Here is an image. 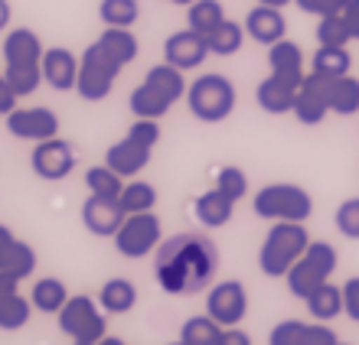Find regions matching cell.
Listing matches in <instances>:
<instances>
[{"label":"cell","mask_w":359,"mask_h":345,"mask_svg":"<svg viewBox=\"0 0 359 345\" xmlns=\"http://www.w3.org/2000/svg\"><path fill=\"white\" fill-rule=\"evenodd\" d=\"M330 111L340 118L359 114V78H353V75L330 78Z\"/></svg>","instance_id":"cell-30"},{"label":"cell","mask_w":359,"mask_h":345,"mask_svg":"<svg viewBox=\"0 0 359 345\" xmlns=\"http://www.w3.org/2000/svg\"><path fill=\"white\" fill-rule=\"evenodd\" d=\"M43 39L27 27L10 29L4 39V66H43Z\"/></svg>","instance_id":"cell-18"},{"label":"cell","mask_w":359,"mask_h":345,"mask_svg":"<svg viewBox=\"0 0 359 345\" xmlns=\"http://www.w3.org/2000/svg\"><path fill=\"white\" fill-rule=\"evenodd\" d=\"M252 209L268 222H307L313 215V196L297 183H268L255 192Z\"/></svg>","instance_id":"cell-6"},{"label":"cell","mask_w":359,"mask_h":345,"mask_svg":"<svg viewBox=\"0 0 359 345\" xmlns=\"http://www.w3.org/2000/svg\"><path fill=\"white\" fill-rule=\"evenodd\" d=\"M10 17H13V10H10V0H0V33L10 27Z\"/></svg>","instance_id":"cell-48"},{"label":"cell","mask_w":359,"mask_h":345,"mask_svg":"<svg viewBox=\"0 0 359 345\" xmlns=\"http://www.w3.org/2000/svg\"><path fill=\"white\" fill-rule=\"evenodd\" d=\"M353 56L346 52V46H317L311 59V72L323 75V78H343L350 75Z\"/></svg>","instance_id":"cell-27"},{"label":"cell","mask_w":359,"mask_h":345,"mask_svg":"<svg viewBox=\"0 0 359 345\" xmlns=\"http://www.w3.org/2000/svg\"><path fill=\"white\" fill-rule=\"evenodd\" d=\"M72 345H86V342H72Z\"/></svg>","instance_id":"cell-54"},{"label":"cell","mask_w":359,"mask_h":345,"mask_svg":"<svg viewBox=\"0 0 359 345\" xmlns=\"http://www.w3.org/2000/svg\"><path fill=\"white\" fill-rule=\"evenodd\" d=\"M294 98H297V88L287 85V82H281V78H274V75L262 78L258 88H255V101L265 114H291L294 111Z\"/></svg>","instance_id":"cell-22"},{"label":"cell","mask_w":359,"mask_h":345,"mask_svg":"<svg viewBox=\"0 0 359 345\" xmlns=\"http://www.w3.org/2000/svg\"><path fill=\"white\" fill-rule=\"evenodd\" d=\"M121 62L108 52V49L95 39L92 46L82 52L79 59V82H76V94L82 101H104L114 88V78L121 75Z\"/></svg>","instance_id":"cell-7"},{"label":"cell","mask_w":359,"mask_h":345,"mask_svg":"<svg viewBox=\"0 0 359 345\" xmlns=\"http://www.w3.org/2000/svg\"><path fill=\"white\" fill-rule=\"evenodd\" d=\"M219 336H222V326H219L209 313L189 316L187 323L180 326V342H187V345H216Z\"/></svg>","instance_id":"cell-33"},{"label":"cell","mask_w":359,"mask_h":345,"mask_svg":"<svg viewBox=\"0 0 359 345\" xmlns=\"http://www.w3.org/2000/svg\"><path fill=\"white\" fill-rule=\"evenodd\" d=\"M187 78L177 66L170 62H161V66L147 69L144 82L137 85L128 98V108H131L134 118H147V121H161L163 114L170 111L180 98H187Z\"/></svg>","instance_id":"cell-2"},{"label":"cell","mask_w":359,"mask_h":345,"mask_svg":"<svg viewBox=\"0 0 359 345\" xmlns=\"http://www.w3.org/2000/svg\"><path fill=\"white\" fill-rule=\"evenodd\" d=\"M86 186H88V196H98V199H121L124 192V179L114 173L111 167H92L86 173Z\"/></svg>","instance_id":"cell-35"},{"label":"cell","mask_w":359,"mask_h":345,"mask_svg":"<svg viewBox=\"0 0 359 345\" xmlns=\"http://www.w3.org/2000/svg\"><path fill=\"white\" fill-rule=\"evenodd\" d=\"M337 332H333L327 323H307V336H304V345H337Z\"/></svg>","instance_id":"cell-43"},{"label":"cell","mask_w":359,"mask_h":345,"mask_svg":"<svg viewBox=\"0 0 359 345\" xmlns=\"http://www.w3.org/2000/svg\"><path fill=\"white\" fill-rule=\"evenodd\" d=\"M121 222H124V212L114 199L88 196L82 202V225H86L88 234H95V238H114Z\"/></svg>","instance_id":"cell-16"},{"label":"cell","mask_w":359,"mask_h":345,"mask_svg":"<svg viewBox=\"0 0 359 345\" xmlns=\"http://www.w3.org/2000/svg\"><path fill=\"white\" fill-rule=\"evenodd\" d=\"M343 313L359 323V277H350L343 283Z\"/></svg>","instance_id":"cell-44"},{"label":"cell","mask_w":359,"mask_h":345,"mask_svg":"<svg viewBox=\"0 0 359 345\" xmlns=\"http://www.w3.org/2000/svg\"><path fill=\"white\" fill-rule=\"evenodd\" d=\"M268 69H271L274 78H281V82L294 85V88H301L304 82V52L297 43L291 39H281V43H274L268 46Z\"/></svg>","instance_id":"cell-20"},{"label":"cell","mask_w":359,"mask_h":345,"mask_svg":"<svg viewBox=\"0 0 359 345\" xmlns=\"http://www.w3.org/2000/svg\"><path fill=\"white\" fill-rule=\"evenodd\" d=\"M167 3H177V7H189V3H196V0H167Z\"/></svg>","instance_id":"cell-52"},{"label":"cell","mask_w":359,"mask_h":345,"mask_svg":"<svg viewBox=\"0 0 359 345\" xmlns=\"http://www.w3.org/2000/svg\"><path fill=\"white\" fill-rule=\"evenodd\" d=\"M187 23L189 29H196L199 36H209L216 27L226 23V10H222L219 0H196V3L187 7Z\"/></svg>","instance_id":"cell-29"},{"label":"cell","mask_w":359,"mask_h":345,"mask_svg":"<svg viewBox=\"0 0 359 345\" xmlns=\"http://www.w3.org/2000/svg\"><path fill=\"white\" fill-rule=\"evenodd\" d=\"M124 215H137V212H154L157 206V189L144 179H134V183H124V192L118 199Z\"/></svg>","instance_id":"cell-32"},{"label":"cell","mask_w":359,"mask_h":345,"mask_svg":"<svg viewBox=\"0 0 359 345\" xmlns=\"http://www.w3.org/2000/svg\"><path fill=\"white\" fill-rule=\"evenodd\" d=\"M29 303H33V309L46 313V316H59V309L69 303V290L59 277H39L36 283H33Z\"/></svg>","instance_id":"cell-25"},{"label":"cell","mask_w":359,"mask_h":345,"mask_svg":"<svg viewBox=\"0 0 359 345\" xmlns=\"http://www.w3.org/2000/svg\"><path fill=\"white\" fill-rule=\"evenodd\" d=\"M7 131L17 140H49L59 137V114L49 108H17L7 114Z\"/></svg>","instance_id":"cell-15"},{"label":"cell","mask_w":359,"mask_h":345,"mask_svg":"<svg viewBox=\"0 0 359 345\" xmlns=\"http://www.w3.org/2000/svg\"><path fill=\"white\" fill-rule=\"evenodd\" d=\"M236 85L229 82L222 72H206L187 88L189 114L203 124H219L236 111Z\"/></svg>","instance_id":"cell-5"},{"label":"cell","mask_w":359,"mask_h":345,"mask_svg":"<svg viewBox=\"0 0 359 345\" xmlns=\"http://www.w3.org/2000/svg\"><path fill=\"white\" fill-rule=\"evenodd\" d=\"M216 345H252V336L242 332L238 326H229V329H222V336H219Z\"/></svg>","instance_id":"cell-47"},{"label":"cell","mask_w":359,"mask_h":345,"mask_svg":"<svg viewBox=\"0 0 359 345\" xmlns=\"http://www.w3.org/2000/svg\"><path fill=\"white\" fill-rule=\"evenodd\" d=\"M216 189L222 192V196L232 199V202L245 199V196H248V176H245V169H238V167H222V169L216 173Z\"/></svg>","instance_id":"cell-39"},{"label":"cell","mask_w":359,"mask_h":345,"mask_svg":"<svg viewBox=\"0 0 359 345\" xmlns=\"http://www.w3.org/2000/svg\"><path fill=\"white\" fill-rule=\"evenodd\" d=\"M304 336H307V323L301 319H284L271 329L268 336V345H304Z\"/></svg>","instance_id":"cell-41"},{"label":"cell","mask_w":359,"mask_h":345,"mask_svg":"<svg viewBox=\"0 0 359 345\" xmlns=\"http://www.w3.org/2000/svg\"><path fill=\"white\" fill-rule=\"evenodd\" d=\"M353 33L346 27L343 13H330V17H320L317 23V46H350Z\"/></svg>","instance_id":"cell-38"},{"label":"cell","mask_w":359,"mask_h":345,"mask_svg":"<svg viewBox=\"0 0 359 345\" xmlns=\"http://www.w3.org/2000/svg\"><path fill=\"white\" fill-rule=\"evenodd\" d=\"M4 78L17 98H27L43 85V66H4Z\"/></svg>","instance_id":"cell-37"},{"label":"cell","mask_w":359,"mask_h":345,"mask_svg":"<svg viewBox=\"0 0 359 345\" xmlns=\"http://www.w3.org/2000/svg\"><path fill=\"white\" fill-rule=\"evenodd\" d=\"M232 212H236V202L222 196L216 186L203 192V196H196V202H193V215H196V222L203 228H222V225L232 222Z\"/></svg>","instance_id":"cell-21"},{"label":"cell","mask_w":359,"mask_h":345,"mask_svg":"<svg viewBox=\"0 0 359 345\" xmlns=\"http://www.w3.org/2000/svg\"><path fill=\"white\" fill-rule=\"evenodd\" d=\"M98 307L111 316H124L137 307V287H134L128 277H111L98 290Z\"/></svg>","instance_id":"cell-23"},{"label":"cell","mask_w":359,"mask_h":345,"mask_svg":"<svg viewBox=\"0 0 359 345\" xmlns=\"http://www.w3.org/2000/svg\"><path fill=\"white\" fill-rule=\"evenodd\" d=\"M245 36H248V33H245V23L226 20L222 27H216L206 36L209 52H212V56H236L238 49H242V43H245Z\"/></svg>","instance_id":"cell-31"},{"label":"cell","mask_w":359,"mask_h":345,"mask_svg":"<svg viewBox=\"0 0 359 345\" xmlns=\"http://www.w3.org/2000/svg\"><path fill=\"white\" fill-rule=\"evenodd\" d=\"M170 345H187V342H170Z\"/></svg>","instance_id":"cell-53"},{"label":"cell","mask_w":359,"mask_h":345,"mask_svg":"<svg viewBox=\"0 0 359 345\" xmlns=\"http://www.w3.org/2000/svg\"><path fill=\"white\" fill-rule=\"evenodd\" d=\"M33 316V303H29L23 293H13L0 303V329H7V332H17L23 329Z\"/></svg>","instance_id":"cell-36"},{"label":"cell","mask_w":359,"mask_h":345,"mask_svg":"<svg viewBox=\"0 0 359 345\" xmlns=\"http://www.w3.org/2000/svg\"><path fill=\"white\" fill-rule=\"evenodd\" d=\"M206 313L222 329L238 326L248 313V290L242 280H219L206 293Z\"/></svg>","instance_id":"cell-11"},{"label":"cell","mask_w":359,"mask_h":345,"mask_svg":"<svg viewBox=\"0 0 359 345\" xmlns=\"http://www.w3.org/2000/svg\"><path fill=\"white\" fill-rule=\"evenodd\" d=\"M333 225H337V232L359 241V196L353 199H343L340 209L333 212Z\"/></svg>","instance_id":"cell-40"},{"label":"cell","mask_w":359,"mask_h":345,"mask_svg":"<svg viewBox=\"0 0 359 345\" xmlns=\"http://www.w3.org/2000/svg\"><path fill=\"white\" fill-rule=\"evenodd\" d=\"M29 167H33V173H36L39 179H46V183H62V179L76 169V150L62 137L39 140L36 147H33Z\"/></svg>","instance_id":"cell-12"},{"label":"cell","mask_w":359,"mask_h":345,"mask_svg":"<svg viewBox=\"0 0 359 345\" xmlns=\"http://www.w3.org/2000/svg\"><path fill=\"white\" fill-rule=\"evenodd\" d=\"M340 13H343V20H346V27H350L353 39H359V0H346Z\"/></svg>","instance_id":"cell-46"},{"label":"cell","mask_w":359,"mask_h":345,"mask_svg":"<svg viewBox=\"0 0 359 345\" xmlns=\"http://www.w3.org/2000/svg\"><path fill=\"white\" fill-rule=\"evenodd\" d=\"M95 345H124V342H121V339H114V336H104V339H98Z\"/></svg>","instance_id":"cell-51"},{"label":"cell","mask_w":359,"mask_h":345,"mask_svg":"<svg viewBox=\"0 0 359 345\" xmlns=\"http://www.w3.org/2000/svg\"><path fill=\"white\" fill-rule=\"evenodd\" d=\"M13 238H17V234L10 232L7 225H0V248H4V244H7V241H13Z\"/></svg>","instance_id":"cell-49"},{"label":"cell","mask_w":359,"mask_h":345,"mask_svg":"<svg viewBox=\"0 0 359 345\" xmlns=\"http://www.w3.org/2000/svg\"><path fill=\"white\" fill-rule=\"evenodd\" d=\"M245 33L255 39V43H262V46H274V43H281L284 33H287V20H284V13L278 7L258 3V7L248 10Z\"/></svg>","instance_id":"cell-19"},{"label":"cell","mask_w":359,"mask_h":345,"mask_svg":"<svg viewBox=\"0 0 359 345\" xmlns=\"http://www.w3.org/2000/svg\"><path fill=\"white\" fill-rule=\"evenodd\" d=\"M337 345H346V342H337Z\"/></svg>","instance_id":"cell-55"},{"label":"cell","mask_w":359,"mask_h":345,"mask_svg":"<svg viewBox=\"0 0 359 345\" xmlns=\"http://www.w3.org/2000/svg\"><path fill=\"white\" fill-rule=\"evenodd\" d=\"M304 303H307V313H311L317 323H333V319L343 313V287H337V283L327 280V283L313 290Z\"/></svg>","instance_id":"cell-26"},{"label":"cell","mask_w":359,"mask_h":345,"mask_svg":"<svg viewBox=\"0 0 359 345\" xmlns=\"http://www.w3.org/2000/svg\"><path fill=\"white\" fill-rule=\"evenodd\" d=\"M43 82L56 92H76L79 59L66 46H53L43 52Z\"/></svg>","instance_id":"cell-17"},{"label":"cell","mask_w":359,"mask_h":345,"mask_svg":"<svg viewBox=\"0 0 359 345\" xmlns=\"http://www.w3.org/2000/svg\"><path fill=\"white\" fill-rule=\"evenodd\" d=\"M294 3H297L304 13H311V17L320 20V17H330V13H340L346 0H294Z\"/></svg>","instance_id":"cell-42"},{"label":"cell","mask_w":359,"mask_h":345,"mask_svg":"<svg viewBox=\"0 0 359 345\" xmlns=\"http://www.w3.org/2000/svg\"><path fill=\"white\" fill-rule=\"evenodd\" d=\"M59 329L72 342L95 345L98 339L108 336V319H104V309L92 297L79 293V297H69V303L59 309Z\"/></svg>","instance_id":"cell-10"},{"label":"cell","mask_w":359,"mask_h":345,"mask_svg":"<svg viewBox=\"0 0 359 345\" xmlns=\"http://www.w3.org/2000/svg\"><path fill=\"white\" fill-rule=\"evenodd\" d=\"M141 17V3L137 0H102L98 3V20L104 27H124L131 29Z\"/></svg>","instance_id":"cell-34"},{"label":"cell","mask_w":359,"mask_h":345,"mask_svg":"<svg viewBox=\"0 0 359 345\" xmlns=\"http://www.w3.org/2000/svg\"><path fill=\"white\" fill-rule=\"evenodd\" d=\"M17 94H13V88L7 85V78H4V72H0V114L7 118L10 111H17Z\"/></svg>","instance_id":"cell-45"},{"label":"cell","mask_w":359,"mask_h":345,"mask_svg":"<svg viewBox=\"0 0 359 345\" xmlns=\"http://www.w3.org/2000/svg\"><path fill=\"white\" fill-rule=\"evenodd\" d=\"M219 271V251L206 234L183 232L177 238H167L157 248L154 274L163 293L170 297H189L212 283Z\"/></svg>","instance_id":"cell-1"},{"label":"cell","mask_w":359,"mask_h":345,"mask_svg":"<svg viewBox=\"0 0 359 345\" xmlns=\"http://www.w3.org/2000/svg\"><path fill=\"white\" fill-rule=\"evenodd\" d=\"M0 271L10 274V277H17V280L33 277V271H36V251H33L27 241L13 238V241H7L0 248Z\"/></svg>","instance_id":"cell-24"},{"label":"cell","mask_w":359,"mask_h":345,"mask_svg":"<svg viewBox=\"0 0 359 345\" xmlns=\"http://www.w3.org/2000/svg\"><path fill=\"white\" fill-rule=\"evenodd\" d=\"M157 140H161V124L147 121V118H134L128 134L104 150V167H111L121 179H134L151 163V153L157 147Z\"/></svg>","instance_id":"cell-3"},{"label":"cell","mask_w":359,"mask_h":345,"mask_svg":"<svg viewBox=\"0 0 359 345\" xmlns=\"http://www.w3.org/2000/svg\"><path fill=\"white\" fill-rule=\"evenodd\" d=\"M294 118L307 127L320 124L327 114H330V78H323L317 72L304 75L301 88H297V98H294Z\"/></svg>","instance_id":"cell-13"},{"label":"cell","mask_w":359,"mask_h":345,"mask_svg":"<svg viewBox=\"0 0 359 345\" xmlns=\"http://www.w3.org/2000/svg\"><path fill=\"white\" fill-rule=\"evenodd\" d=\"M114 251L128 258V261H141L151 251H157L163 241V225L154 212H137V215H124L121 228L114 232Z\"/></svg>","instance_id":"cell-9"},{"label":"cell","mask_w":359,"mask_h":345,"mask_svg":"<svg viewBox=\"0 0 359 345\" xmlns=\"http://www.w3.org/2000/svg\"><path fill=\"white\" fill-rule=\"evenodd\" d=\"M98 43H102V46L108 49L121 66H131L134 59H137V52H141L137 36H134L131 29H124V27H104L102 36H98Z\"/></svg>","instance_id":"cell-28"},{"label":"cell","mask_w":359,"mask_h":345,"mask_svg":"<svg viewBox=\"0 0 359 345\" xmlns=\"http://www.w3.org/2000/svg\"><path fill=\"white\" fill-rule=\"evenodd\" d=\"M206 56H212L206 36H199L196 29H189V27L170 33L167 43H163V62L177 66L180 72H193V69H199L203 62H206Z\"/></svg>","instance_id":"cell-14"},{"label":"cell","mask_w":359,"mask_h":345,"mask_svg":"<svg viewBox=\"0 0 359 345\" xmlns=\"http://www.w3.org/2000/svg\"><path fill=\"white\" fill-rule=\"evenodd\" d=\"M258 3H265V7H278V10H284L287 3H294V0H258Z\"/></svg>","instance_id":"cell-50"},{"label":"cell","mask_w":359,"mask_h":345,"mask_svg":"<svg viewBox=\"0 0 359 345\" xmlns=\"http://www.w3.org/2000/svg\"><path fill=\"white\" fill-rule=\"evenodd\" d=\"M307 244L311 238L304 222H271L265 241L258 248V267L265 277H287V271L307 251Z\"/></svg>","instance_id":"cell-4"},{"label":"cell","mask_w":359,"mask_h":345,"mask_svg":"<svg viewBox=\"0 0 359 345\" xmlns=\"http://www.w3.org/2000/svg\"><path fill=\"white\" fill-rule=\"evenodd\" d=\"M337 271V248L327 241H311L307 251L301 254V261L287 271V290L297 300H307L317 287H323Z\"/></svg>","instance_id":"cell-8"}]
</instances>
